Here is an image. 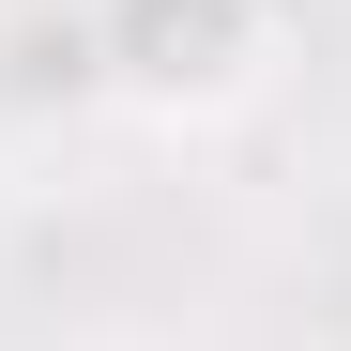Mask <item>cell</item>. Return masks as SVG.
Wrapping results in <instances>:
<instances>
[{
    "instance_id": "6da1fadb",
    "label": "cell",
    "mask_w": 351,
    "mask_h": 351,
    "mask_svg": "<svg viewBox=\"0 0 351 351\" xmlns=\"http://www.w3.org/2000/svg\"><path fill=\"white\" fill-rule=\"evenodd\" d=\"M107 62L138 107H229L275 62V0H123L107 16Z\"/></svg>"
}]
</instances>
